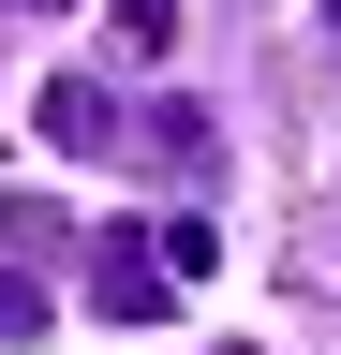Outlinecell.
I'll return each instance as SVG.
<instances>
[{
  "instance_id": "obj_7",
  "label": "cell",
  "mask_w": 341,
  "mask_h": 355,
  "mask_svg": "<svg viewBox=\"0 0 341 355\" xmlns=\"http://www.w3.org/2000/svg\"><path fill=\"white\" fill-rule=\"evenodd\" d=\"M60 237H74V222H60V207H0V266H45Z\"/></svg>"
},
{
  "instance_id": "obj_4",
  "label": "cell",
  "mask_w": 341,
  "mask_h": 355,
  "mask_svg": "<svg viewBox=\"0 0 341 355\" xmlns=\"http://www.w3.org/2000/svg\"><path fill=\"white\" fill-rule=\"evenodd\" d=\"M104 30H119V60H163L178 44V0H104Z\"/></svg>"
},
{
  "instance_id": "obj_1",
  "label": "cell",
  "mask_w": 341,
  "mask_h": 355,
  "mask_svg": "<svg viewBox=\"0 0 341 355\" xmlns=\"http://www.w3.org/2000/svg\"><path fill=\"white\" fill-rule=\"evenodd\" d=\"M119 163H149V178H208V163H223V119H208L193 89H163V104H134Z\"/></svg>"
},
{
  "instance_id": "obj_9",
  "label": "cell",
  "mask_w": 341,
  "mask_h": 355,
  "mask_svg": "<svg viewBox=\"0 0 341 355\" xmlns=\"http://www.w3.org/2000/svg\"><path fill=\"white\" fill-rule=\"evenodd\" d=\"M326 15H341V0H326Z\"/></svg>"
},
{
  "instance_id": "obj_3",
  "label": "cell",
  "mask_w": 341,
  "mask_h": 355,
  "mask_svg": "<svg viewBox=\"0 0 341 355\" xmlns=\"http://www.w3.org/2000/svg\"><path fill=\"white\" fill-rule=\"evenodd\" d=\"M119 133H134V104L104 74H45V148L60 163H119Z\"/></svg>"
},
{
  "instance_id": "obj_5",
  "label": "cell",
  "mask_w": 341,
  "mask_h": 355,
  "mask_svg": "<svg viewBox=\"0 0 341 355\" xmlns=\"http://www.w3.org/2000/svg\"><path fill=\"white\" fill-rule=\"evenodd\" d=\"M149 266H163V282H208L223 237H208V222H149Z\"/></svg>"
},
{
  "instance_id": "obj_2",
  "label": "cell",
  "mask_w": 341,
  "mask_h": 355,
  "mask_svg": "<svg viewBox=\"0 0 341 355\" xmlns=\"http://www.w3.org/2000/svg\"><path fill=\"white\" fill-rule=\"evenodd\" d=\"M90 311H104V326H163V311H178V282L149 266V222L90 237Z\"/></svg>"
},
{
  "instance_id": "obj_6",
  "label": "cell",
  "mask_w": 341,
  "mask_h": 355,
  "mask_svg": "<svg viewBox=\"0 0 341 355\" xmlns=\"http://www.w3.org/2000/svg\"><path fill=\"white\" fill-rule=\"evenodd\" d=\"M45 340V282H30V266H0V355H30Z\"/></svg>"
},
{
  "instance_id": "obj_8",
  "label": "cell",
  "mask_w": 341,
  "mask_h": 355,
  "mask_svg": "<svg viewBox=\"0 0 341 355\" xmlns=\"http://www.w3.org/2000/svg\"><path fill=\"white\" fill-rule=\"evenodd\" d=\"M0 15H60V0H0Z\"/></svg>"
}]
</instances>
